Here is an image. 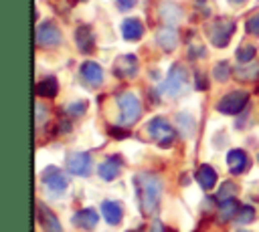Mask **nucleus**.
<instances>
[{
    "instance_id": "obj_1",
    "label": "nucleus",
    "mask_w": 259,
    "mask_h": 232,
    "mask_svg": "<svg viewBox=\"0 0 259 232\" xmlns=\"http://www.w3.org/2000/svg\"><path fill=\"white\" fill-rule=\"evenodd\" d=\"M134 182H136V190H138V196H140L142 212L146 216H154L160 208L162 180L154 173H138Z\"/></svg>"
},
{
    "instance_id": "obj_2",
    "label": "nucleus",
    "mask_w": 259,
    "mask_h": 232,
    "mask_svg": "<svg viewBox=\"0 0 259 232\" xmlns=\"http://www.w3.org/2000/svg\"><path fill=\"white\" fill-rule=\"evenodd\" d=\"M117 107H119V123L123 127L134 125L142 115V103L130 91H123L117 95Z\"/></svg>"
},
{
    "instance_id": "obj_3",
    "label": "nucleus",
    "mask_w": 259,
    "mask_h": 232,
    "mask_svg": "<svg viewBox=\"0 0 259 232\" xmlns=\"http://www.w3.org/2000/svg\"><path fill=\"white\" fill-rule=\"evenodd\" d=\"M186 89H188V73H186V69L182 65H172V69L168 71V77L160 85V93H164L168 97H178Z\"/></svg>"
},
{
    "instance_id": "obj_4",
    "label": "nucleus",
    "mask_w": 259,
    "mask_h": 232,
    "mask_svg": "<svg viewBox=\"0 0 259 232\" xmlns=\"http://www.w3.org/2000/svg\"><path fill=\"white\" fill-rule=\"evenodd\" d=\"M148 133H150V137H152L158 145H162V147H170V145L174 143V139H176L174 127H172L170 121L164 119V117H154V119H150V121H148Z\"/></svg>"
},
{
    "instance_id": "obj_5",
    "label": "nucleus",
    "mask_w": 259,
    "mask_h": 232,
    "mask_svg": "<svg viewBox=\"0 0 259 232\" xmlns=\"http://www.w3.org/2000/svg\"><path fill=\"white\" fill-rule=\"evenodd\" d=\"M233 32H235V22H233L231 18H227V16L217 18V20L210 24V28H208L210 44L217 46V48H225V46L229 44Z\"/></svg>"
},
{
    "instance_id": "obj_6",
    "label": "nucleus",
    "mask_w": 259,
    "mask_h": 232,
    "mask_svg": "<svg viewBox=\"0 0 259 232\" xmlns=\"http://www.w3.org/2000/svg\"><path fill=\"white\" fill-rule=\"evenodd\" d=\"M249 101V93L245 91H233V93H227L219 103H217V109L225 115H237L245 109Z\"/></svg>"
},
{
    "instance_id": "obj_7",
    "label": "nucleus",
    "mask_w": 259,
    "mask_h": 232,
    "mask_svg": "<svg viewBox=\"0 0 259 232\" xmlns=\"http://www.w3.org/2000/svg\"><path fill=\"white\" fill-rule=\"evenodd\" d=\"M36 44L45 48H53L61 44V30L53 22H40L36 26Z\"/></svg>"
},
{
    "instance_id": "obj_8",
    "label": "nucleus",
    "mask_w": 259,
    "mask_h": 232,
    "mask_svg": "<svg viewBox=\"0 0 259 232\" xmlns=\"http://www.w3.org/2000/svg\"><path fill=\"white\" fill-rule=\"evenodd\" d=\"M113 75L119 79H132L138 75V56L136 54H121L113 63Z\"/></svg>"
},
{
    "instance_id": "obj_9",
    "label": "nucleus",
    "mask_w": 259,
    "mask_h": 232,
    "mask_svg": "<svg viewBox=\"0 0 259 232\" xmlns=\"http://www.w3.org/2000/svg\"><path fill=\"white\" fill-rule=\"evenodd\" d=\"M42 184H45L53 194H57V196L67 190V178H65V173H63L59 167H55V165H51V167H47V169L42 171Z\"/></svg>"
},
{
    "instance_id": "obj_10",
    "label": "nucleus",
    "mask_w": 259,
    "mask_h": 232,
    "mask_svg": "<svg viewBox=\"0 0 259 232\" xmlns=\"http://www.w3.org/2000/svg\"><path fill=\"white\" fill-rule=\"evenodd\" d=\"M91 155L85 151H75L67 159V169L75 176H89L91 173Z\"/></svg>"
},
{
    "instance_id": "obj_11",
    "label": "nucleus",
    "mask_w": 259,
    "mask_h": 232,
    "mask_svg": "<svg viewBox=\"0 0 259 232\" xmlns=\"http://www.w3.org/2000/svg\"><path fill=\"white\" fill-rule=\"evenodd\" d=\"M79 73H81L83 81H85L89 87H99V85L103 83V69H101L97 63H93V61H85V63L81 65Z\"/></svg>"
},
{
    "instance_id": "obj_12",
    "label": "nucleus",
    "mask_w": 259,
    "mask_h": 232,
    "mask_svg": "<svg viewBox=\"0 0 259 232\" xmlns=\"http://www.w3.org/2000/svg\"><path fill=\"white\" fill-rule=\"evenodd\" d=\"M121 165H123V161H121V157H119V155H109V157H107V159L97 167V173H99V178H101V180L111 182V180H115V178L119 176Z\"/></svg>"
},
{
    "instance_id": "obj_13",
    "label": "nucleus",
    "mask_w": 259,
    "mask_h": 232,
    "mask_svg": "<svg viewBox=\"0 0 259 232\" xmlns=\"http://www.w3.org/2000/svg\"><path fill=\"white\" fill-rule=\"evenodd\" d=\"M36 218L40 222V226L45 228V232H63V226L59 222V218L42 204H36Z\"/></svg>"
},
{
    "instance_id": "obj_14",
    "label": "nucleus",
    "mask_w": 259,
    "mask_h": 232,
    "mask_svg": "<svg viewBox=\"0 0 259 232\" xmlns=\"http://www.w3.org/2000/svg\"><path fill=\"white\" fill-rule=\"evenodd\" d=\"M227 165L231 173H243L249 167V157L243 149H231L227 153Z\"/></svg>"
},
{
    "instance_id": "obj_15",
    "label": "nucleus",
    "mask_w": 259,
    "mask_h": 232,
    "mask_svg": "<svg viewBox=\"0 0 259 232\" xmlns=\"http://www.w3.org/2000/svg\"><path fill=\"white\" fill-rule=\"evenodd\" d=\"M101 214H103V218H105L111 226H117V224L121 222V218H123V210H121L119 202H113V200L101 202Z\"/></svg>"
},
{
    "instance_id": "obj_16",
    "label": "nucleus",
    "mask_w": 259,
    "mask_h": 232,
    "mask_svg": "<svg viewBox=\"0 0 259 232\" xmlns=\"http://www.w3.org/2000/svg\"><path fill=\"white\" fill-rule=\"evenodd\" d=\"M121 34L125 40H140L144 34V24L140 18H125L121 22Z\"/></svg>"
},
{
    "instance_id": "obj_17",
    "label": "nucleus",
    "mask_w": 259,
    "mask_h": 232,
    "mask_svg": "<svg viewBox=\"0 0 259 232\" xmlns=\"http://www.w3.org/2000/svg\"><path fill=\"white\" fill-rule=\"evenodd\" d=\"M182 8L178 6V4H174V2H164V4H160V18L166 22V24H178L180 20H182Z\"/></svg>"
},
{
    "instance_id": "obj_18",
    "label": "nucleus",
    "mask_w": 259,
    "mask_h": 232,
    "mask_svg": "<svg viewBox=\"0 0 259 232\" xmlns=\"http://www.w3.org/2000/svg\"><path fill=\"white\" fill-rule=\"evenodd\" d=\"M156 42L162 46V50L170 52V50H174L176 44H178V34H176V30L170 28V26L160 28V30L156 32Z\"/></svg>"
},
{
    "instance_id": "obj_19",
    "label": "nucleus",
    "mask_w": 259,
    "mask_h": 232,
    "mask_svg": "<svg viewBox=\"0 0 259 232\" xmlns=\"http://www.w3.org/2000/svg\"><path fill=\"white\" fill-rule=\"evenodd\" d=\"M73 222H75L79 228H83V230H93V228L97 226V222H99V216H97L95 210L85 208V210H79V212L73 216Z\"/></svg>"
},
{
    "instance_id": "obj_20",
    "label": "nucleus",
    "mask_w": 259,
    "mask_h": 232,
    "mask_svg": "<svg viewBox=\"0 0 259 232\" xmlns=\"http://www.w3.org/2000/svg\"><path fill=\"white\" fill-rule=\"evenodd\" d=\"M194 176H196V182L200 184L202 190H212L214 184H217V171H214V167H210L208 163H202V165L196 169Z\"/></svg>"
},
{
    "instance_id": "obj_21",
    "label": "nucleus",
    "mask_w": 259,
    "mask_h": 232,
    "mask_svg": "<svg viewBox=\"0 0 259 232\" xmlns=\"http://www.w3.org/2000/svg\"><path fill=\"white\" fill-rule=\"evenodd\" d=\"M75 40H77V46L81 52H91L93 46H95V38H93V32L89 26H79L77 32H75Z\"/></svg>"
},
{
    "instance_id": "obj_22",
    "label": "nucleus",
    "mask_w": 259,
    "mask_h": 232,
    "mask_svg": "<svg viewBox=\"0 0 259 232\" xmlns=\"http://www.w3.org/2000/svg\"><path fill=\"white\" fill-rule=\"evenodd\" d=\"M176 123H178V131H180L182 137H190V135L194 133L196 121H194V117H192L190 113H186V111L178 113V115H176Z\"/></svg>"
},
{
    "instance_id": "obj_23",
    "label": "nucleus",
    "mask_w": 259,
    "mask_h": 232,
    "mask_svg": "<svg viewBox=\"0 0 259 232\" xmlns=\"http://www.w3.org/2000/svg\"><path fill=\"white\" fill-rule=\"evenodd\" d=\"M59 91V83L55 77H47L36 83V95L38 97H55Z\"/></svg>"
},
{
    "instance_id": "obj_24",
    "label": "nucleus",
    "mask_w": 259,
    "mask_h": 232,
    "mask_svg": "<svg viewBox=\"0 0 259 232\" xmlns=\"http://www.w3.org/2000/svg\"><path fill=\"white\" fill-rule=\"evenodd\" d=\"M239 204L231 198V200H225V202H221V206H219V220L221 222H227V220H231V218H235L237 216V212H239Z\"/></svg>"
},
{
    "instance_id": "obj_25",
    "label": "nucleus",
    "mask_w": 259,
    "mask_h": 232,
    "mask_svg": "<svg viewBox=\"0 0 259 232\" xmlns=\"http://www.w3.org/2000/svg\"><path fill=\"white\" fill-rule=\"evenodd\" d=\"M237 79L239 81H253L259 77V65L257 63H243L239 69H237Z\"/></svg>"
},
{
    "instance_id": "obj_26",
    "label": "nucleus",
    "mask_w": 259,
    "mask_h": 232,
    "mask_svg": "<svg viewBox=\"0 0 259 232\" xmlns=\"http://www.w3.org/2000/svg\"><path fill=\"white\" fill-rule=\"evenodd\" d=\"M255 54H257V48L253 46V44H243V46H239L237 48V61L243 65V63H251L253 59H255Z\"/></svg>"
},
{
    "instance_id": "obj_27",
    "label": "nucleus",
    "mask_w": 259,
    "mask_h": 232,
    "mask_svg": "<svg viewBox=\"0 0 259 232\" xmlns=\"http://www.w3.org/2000/svg\"><path fill=\"white\" fill-rule=\"evenodd\" d=\"M229 75H231V67H229L227 61H221V63L214 65V69H212V77H214L219 83H225V81L229 79Z\"/></svg>"
},
{
    "instance_id": "obj_28",
    "label": "nucleus",
    "mask_w": 259,
    "mask_h": 232,
    "mask_svg": "<svg viewBox=\"0 0 259 232\" xmlns=\"http://www.w3.org/2000/svg\"><path fill=\"white\" fill-rule=\"evenodd\" d=\"M253 218H255V208H253V206H247V204H243V206L239 208L237 216H235V220H237L239 224H249V222H253Z\"/></svg>"
},
{
    "instance_id": "obj_29",
    "label": "nucleus",
    "mask_w": 259,
    "mask_h": 232,
    "mask_svg": "<svg viewBox=\"0 0 259 232\" xmlns=\"http://www.w3.org/2000/svg\"><path fill=\"white\" fill-rule=\"evenodd\" d=\"M235 194H237V186H235L233 182H225V184L221 186V190L217 192V200L225 202V200H231Z\"/></svg>"
},
{
    "instance_id": "obj_30",
    "label": "nucleus",
    "mask_w": 259,
    "mask_h": 232,
    "mask_svg": "<svg viewBox=\"0 0 259 232\" xmlns=\"http://www.w3.org/2000/svg\"><path fill=\"white\" fill-rule=\"evenodd\" d=\"M245 30H247L249 34L259 36V12H255L253 16H249V20L245 22Z\"/></svg>"
},
{
    "instance_id": "obj_31",
    "label": "nucleus",
    "mask_w": 259,
    "mask_h": 232,
    "mask_svg": "<svg viewBox=\"0 0 259 232\" xmlns=\"http://www.w3.org/2000/svg\"><path fill=\"white\" fill-rule=\"evenodd\" d=\"M85 109H87V103H85V101H75V103H71V105L67 107V111H69L71 115H83Z\"/></svg>"
},
{
    "instance_id": "obj_32",
    "label": "nucleus",
    "mask_w": 259,
    "mask_h": 232,
    "mask_svg": "<svg viewBox=\"0 0 259 232\" xmlns=\"http://www.w3.org/2000/svg\"><path fill=\"white\" fill-rule=\"evenodd\" d=\"M34 111H36V125H42V121L49 117V111H47L40 103H36V109H34Z\"/></svg>"
},
{
    "instance_id": "obj_33",
    "label": "nucleus",
    "mask_w": 259,
    "mask_h": 232,
    "mask_svg": "<svg viewBox=\"0 0 259 232\" xmlns=\"http://www.w3.org/2000/svg\"><path fill=\"white\" fill-rule=\"evenodd\" d=\"M115 4H117L119 10H130V8L136 6V0H115Z\"/></svg>"
},
{
    "instance_id": "obj_34",
    "label": "nucleus",
    "mask_w": 259,
    "mask_h": 232,
    "mask_svg": "<svg viewBox=\"0 0 259 232\" xmlns=\"http://www.w3.org/2000/svg\"><path fill=\"white\" fill-rule=\"evenodd\" d=\"M204 54V48L200 46V44H194V46H190V56L194 59V56H202Z\"/></svg>"
},
{
    "instance_id": "obj_35",
    "label": "nucleus",
    "mask_w": 259,
    "mask_h": 232,
    "mask_svg": "<svg viewBox=\"0 0 259 232\" xmlns=\"http://www.w3.org/2000/svg\"><path fill=\"white\" fill-rule=\"evenodd\" d=\"M109 133H111L113 137H125V135H127V131H125V129H119V127H111Z\"/></svg>"
},
{
    "instance_id": "obj_36",
    "label": "nucleus",
    "mask_w": 259,
    "mask_h": 232,
    "mask_svg": "<svg viewBox=\"0 0 259 232\" xmlns=\"http://www.w3.org/2000/svg\"><path fill=\"white\" fill-rule=\"evenodd\" d=\"M150 232H166V230H164L162 222H154V226H152V230H150Z\"/></svg>"
},
{
    "instance_id": "obj_37",
    "label": "nucleus",
    "mask_w": 259,
    "mask_h": 232,
    "mask_svg": "<svg viewBox=\"0 0 259 232\" xmlns=\"http://www.w3.org/2000/svg\"><path fill=\"white\" fill-rule=\"evenodd\" d=\"M229 2H231V4H243L245 0H229Z\"/></svg>"
},
{
    "instance_id": "obj_38",
    "label": "nucleus",
    "mask_w": 259,
    "mask_h": 232,
    "mask_svg": "<svg viewBox=\"0 0 259 232\" xmlns=\"http://www.w3.org/2000/svg\"><path fill=\"white\" fill-rule=\"evenodd\" d=\"M237 232H247V230H237Z\"/></svg>"
}]
</instances>
